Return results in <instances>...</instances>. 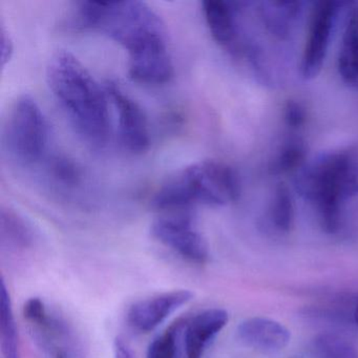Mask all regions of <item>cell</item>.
Returning a JSON list of instances; mask_svg holds the SVG:
<instances>
[{
    "instance_id": "1",
    "label": "cell",
    "mask_w": 358,
    "mask_h": 358,
    "mask_svg": "<svg viewBox=\"0 0 358 358\" xmlns=\"http://www.w3.org/2000/svg\"><path fill=\"white\" fill-rule=\"evenodd\" d=\"M73 17L78 28L104 35L127 52L129 76L136 83L160 85L173 78L166 27L148 3L83 1Z\"/></svg>"
},
{
    "instance_id": "2",
    "label": "cell",
    "mask_w": 358,
    "mask_h": 358,
    "mask_svg": "<svg viewBox=\"0 0 358 358\" xmlns=\"http://www.w3.org/2000/svg\"><path fill=\"white\" fill-rule=\"evenodd\" d=\"M50 91L78 137L94 150L106 148L110 134L108 98L83 62L70 52H56L47 66Z\"/></svg>"
},
{
    "instance_id": "3",
    "label": "cell",
    "mask_w": 358,
    "mask_h": 358,
    "mask_svg": "<svg viewBox=\"0 0 358 358\" xmlns=\"http://www.w3.org/2000/svg\"><path fill=\"white\" fill-rule=\"evenodd\" d=\"M241 183L226 163L202 160L167 178L155 192L152 205L159 211L189 210L196 205L222 207L240 198Z\"/></svg>"
},
{
    "instance_id": "4",
    "label": "cell",
    "mask_w": 358,
    "mask_h": 358,
    "mask_svg": "<svg viewBox=\"0 0 358 358\" xmlns=\"http://www.w3.org/2000/svg\"><path fill=\"white\" fill-rule=\"evenodd\" d=\"M295 184L317 211L324 231L334 234L341 227L343 203L358 194V157L348 150L322 155L303 167Z\"/></svg>"
},
{
    "instance_id": "5",
    "label": "cell",
    "mask_w": 358,
    "mask_h": 358,
    "mask_svg": "<svg viewBox=\"0 0 358 358\" xmlns=\"http://www.w3.org/2000/svg\"><path fill=\"white\" fill-rule=\"evenodd\" d=\"M51 129L38 102L28 94L10 106L3 127V144L10 160L20 169L43 166L51 150Z\"/></svg>"
},
{
    "instance_id": "6",
    "label": "cell",
    "mask_w": 358,
    "mask_h": 358,
    "mask_svg": "<svg viewBox=\"0 0 358 358\" xmlns=\"http://www.w3.org/2000/svg\"><path fill=\"white\" fill-rule=\"evenodd\" d=\"M150 234L163 246L194 264L206 263L208 244L189 210L165 211L150 226Z\"/></svg>"
},
{
    "instance_id": "7",
    "label": "cell",
    "mask_w": 358,
    "mask_h": 358,
    "mask_svg": "<svg viewBox=\"0 0 358 358\" xmlns=\"http://www.w3.org/2000/svg\"><path fill=\"white\" fill-rule=\"evenodd\" d=\"M106 90L118 117L121 145L134 155L148 152L150 146V127L140 104L123 91L118 83L108 81Z\"/></svg>"
},
{
    "instance_id": "8",
    "label": "cell",
    "mask_w": 358,
    "mask_h": 358,
    "mask_svg": "<svg viewBox=\"0 0 358 358\" xmlns=\"http://www.w3.org/2000/svg\"><path fill=\"white\" fill-rule=\"evenodd\" d=\"M337 10L335 1H318L312 8L301 62V76L306 80L315 78L322 71Z\"/></svg>"
},
{
    "instance_id": "9",
    "label": "cell",
    "mask_w": 358,
    "mask_h": 358,
    "mask_svg": "<svg viewBox=\"0 0 358 358\" xmlns=\"http://www.w3.org/2000/svg\"><path fill=\"white\" fill-rule=\"evenodd\" d=\"M194 296L192 291L179 289L136 301L127 310V326L140 334L152 332L178 310L189 303Z\"/></svg>"
},
{
    "instance_id": "10",
    "label": "cell",
    "mask_w": 358,
    "mask_h": 358,
    "mask_svg": "<svg viewBox=\"0 0 358 358\" xmlns=\"http://www.w3.org/2000/svg\"><path fill=\"white\" fill-rule=\"evenodd\" d=\"M229 315L220 308L206 309L186 320L182 335L183 358H203L207 348L227 324Z\"/></svg>"
},
{
    "instance_id": "11",
    "label": "cell",
    "mask_w": 358,
    "mask_h": 358,
    "mask_svg": "<svg viewBox=\"0 0 358 358\" xmlns=\"http://www.w3.org/2000/svg\"><path fill=\"white\" fill-rule=\"evenodd\" d=\"M238 336L245 345L265 353L282 351L290 341V331L273 320L252 317L241 322Z\"/></svg>"
},
{
    "instance_id": "12",
    "label": "cell",
    "mask_w": 358,
    "mask_h": 358,
    "mask_svg": "<svg viewBox=\"0 0 358 358\" xmlns=\"http://www.w3.org/2000/svg\"><path fill=\"white\" fill-rule=\"evenodd\" d=\"M202 12L213 41L230 53L238 54V31L234 6L223 0H206L203 1Z\"/></svg>"
},
{
    "instance_id": "13",
    "label": "cell",
    "mask_w": 358,
    "mask_h": 358,
    "mask_svg": "<svg viewBox=\"0 0 358 358\" xmlns=\"http://www.w3.org/2000/svg\"><path fill=\"white\" fill-rule=\"evenodd\" d=\"M338 73L348 87L358 90V8L348 17L338 54Z\"/></svg>"
},
{
    "instance_id": "14",
    "label": "cell",
    "mask_w": 358,
    "mask_h": 358,
    "mask_svg": "<svg viewBox=\"0 0 358 358\" xmlns=\"http://www.w3.org/2000/svg\"><path fill=\"white\" fill-rule=\"evenodd\" d=\"M0 347L3 358H22L13 305L3 280L0 286Z\"/></svg>"
},
{
    "instance_id": "15",
    "label": "cell",
    "mask_w": 358,
    "mask_h": 358,
    "mask_svg": "<svg viewBox=\"0 0 358 358\" xmlns=\"http://www.w3.org/2000/svg\"><path fill=\"white\" fill-rule=\"evenodd\" d=\"M0 226L3 245L15 249H27L33 246L36 241V232L33 226L13 209H1Z\"/></svg>"
},
{
    "instance_id": "16",
    "label": "cell",
    "mask_w": 358,
    "mask_h": 358,
    "mask_svg": "<svg viewBox=\"0 0 358 358\" xmlns=\"http://www.w3.org/2000/svg\"><path fill=\"white\" fill-rule=\"evenodd\" d=\"M308 148L301 138L287 139L276 152L269 165V173L284 176L303 169L307 160Z\"/></svg>"
},
{
    "instance_id": "17",
    "label": "cell",
    "mask_w": 358,
    "mask_h": 358,
    "mask_svg": "<svg viewBox=\"0 0 358 358\" xmlns=\"http://www.w3.org/2000/svg\"><path fill=\"white\" fill-rule=\"evenodd\" d=\"M186 320H177L152 339L146 352V358H183L182 335Z\"/></svg>"
},
{
    "instance_id": "18",
    "label": "cell",
    "mask_w": 358,
    "mask_h": 358,
    "mask_svg": "<svg viewBox=\"0 0 358 358\" xmlns=\"http://www.w3.org/2000/svg\"><path fill=\"white\" fill-rule=\"evenodd\" d=\"M301 11V3L293 1H273L265 3L264 20L274 35L280 37L288 35L293 22Z\"/></svg>"
},
{
    "instance_id": "19",
    "label": "cell",
    "mask_w": 358,
    "mask_h": 358,
    "mask_svg": "<svg viewBox=\"0 0 358 358\" xmlns=\"http://www.w3.org/2000/svg\"><path fill=\"white\" fill-rule=\"evenodd\" d=\"M270 219L274 227L280 232H289L294 224V204L286 184L280 183L274 190L270 207Z\"/></svg>"
},
{
    "instance_id": "20",
    "label": "cell",
    "mask_w": 358,
    "mask_h": 358,
    "mask_svg": "<svg viewBox=\"0 0 358 358\" xmlns=\"http://www.w3.org/2000/svg\"><path fill=\"white\" fill-rule=\"evenodd\" d=\"M312 351L316 358H358L355 348L347 339L331 333L316 336Z\"/></svg>"
},
{
    "instance_id": "21",
    "label": "cell",
    "mask_w": 358,
    "mask_h": 358,
    "mask_svg": "<svg viewBox=\"0 0 358 358\" xmlns=\"http://www.w3.org/2000/svg\"><path fill=\"white\" fill-rule=\"evenodd\" d=\"M307 110L305 106L294 100H289L284 108L285 124L291 131H299L307 122Z\"/></svg>"
},
{
    "instance_id": "22",
    "label": "cell",
    "mask_w": 358,
    "mask_h": 358,
    "mask_svg": "<svg viewBox=\"0 0 358 358\" xmlns=\"http://www.w3.org/2000/svg\"><path fill=\"white\" fill-rule=\"evenodd\" d=\"M1 36H0V51H1V66L3 69L7 66L8 62L11 60L12 56L14 53V43L12 41L11 35H10L9 31L5 28L3 24H1Z\"/></svg>"
},
{
    "instance_id": "23",
    "label": "cell",
    "mask_w": 358,
    "mask_h": 358,
    "mask_svg": "<svg viewBox=\"0 0 358 358\" xmlns=\"http://www.w3.org/2000/svg\"><path fill=\"white\" fill-rule=\"evenodd\" d=\"M113 352H114V358H136L131 348L121 338L115 339Z\"/></svg>"
},
{
    "instance_id": "24",
    "label": "cell",
    "mask_w": 358,
    "mask_h": 358,
    "mask_svg": "<svg viewBox=\"0 0 358 358\" xmlns=\"http://www.w3.org/2000/svg\"><path fill=\"white\" fill-rule=\"evenodd\" d=\"M56 358H66V356L64 355L62 352H58L57 355H56Z\"/></svg>"
}]
</instances>
